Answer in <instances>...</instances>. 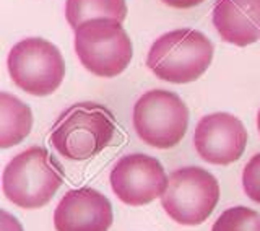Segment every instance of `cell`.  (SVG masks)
Listing matches in <instances>:
<instances>
[{
	"instance_id": "4fadbf2b",
	"label": "cell",
	"mask_w": 260,
	"mask_h": 231,
	"mask_svg": "<svg viewBox=\"0 0 260 231\" xmlns=\"http://www.w3.org/2000/svg\"><path fill=\"white\" fill-rule=\"evenodd\" d=\"M65 16L73 30L96 18H111L122 23L127 18V4L125 0H67Z\"/></svg>"
},
{
	"instance_id": "8fae6325",
	"label": "cell",
	"mask_w": 260,
	"mask_h": 231,
	"mask_svg": "<svg viewBox=\"0 0 260 231\" xmlns=\"http://www.w3.org/2000/svg\"><path fill=\"white\" fill-rule=\"evenodd\" d=\"M213 24L226 43L254 44L260 39V0H216Z\"/></svg>"
},
{
	"instance_id": "6da1fadb",
	"label": "cell",
	"mask_w": 260,
	"mask_h": 231,
	"mask_svg": "<svg viewBox=\"0 0 260 231\" xmlns=\"http://www.w3.org/2000/svg\"><path fill=\"white\" fill-rule=\"evenodd\" d=\"M114 114L96 103H77L65 109L49 135V142L63 158L83 161L94 158L116 135Z\"/></svg>"
},
{
	"instance_id": "2e32d148",
	"label": "cell",
	"mask_w": 260,
	"mask_h": 231,
	"mask_svg": "<svg viewBox=\"0 0 260 231\" xmlns=\"http://www.w3.org/2000/svg\"><path fill=\"white\" fill-rule=\"evenodd\" d=\"M2 231H23V228L13 215L2 210Z\"/></svg>"
},
{
	"instance_id": "ac0fdd59",
	"label": "cell",
	"mask_w": 260,
	"mask_h": 231,
	"mask_svg": "<svg viewBox=\"0 0 260 231\" xmlns=\"http://www.w3.org/2000/svg\"><path fill=\"white\" fill-rule=\"evenodd\" d=\"M257 129H258V134H260V109L257 112Z\"/></svg>"
},
{
	"instance_id": "52a82bcc",
	"label": "cell",
	"mask_w": 260,
	"mask_h": 231,
	"mask_svg": "<svg viewBox=\"0 0 260 231\" xmlns=\"http://www.w3.org/2000/svg\"><path fill=\"white\" fill-rule=\"evenodd\" d=\"M189 109L176 93L150 90L134 106V129L146 145L168 150L184 138Z\"/></svg>"
},
{
	"instance_id": "7a4b0ae2",
	"label": "cell",
	"mask_w": 260,
	"mask_h": 231,
	"mask_svg": "<svg viewBox=\"0 0 260 231\" xmlns=\"http://www.w3.org/2000/svg\"><path fill=\"white\" fill-rule=\"evenodd\" d=\"M63 183L62 164L43 147H29L8 161L2 189L20 209L35 210L47 205Z\"/></svg>"
},
{
	"instance_id": "5bb4252c",
	"label": "cell",
	"mask_w": 260,
	"mask_h": 231,
	"mask_svg": "<svg viewBox=\"0 0 260 231\" xmlns=\"http://www.w3.org/2000/svg\"><path fill=\"white\" fill-rule=\"evenodd\" d=\"M211 231H260V213L249 207H231L216 218Z\"/></svg>"
},
{
	"instance_id": "5b68a950",
	"label": "cell",
	"mask_w": 260,
	"mask_h": 231,
	"mask_svg": "<svg viewBox=\"0 0 260 231\" xmlns=\"http://www.w3.org/2000/svg\"><path fill=\"white\" fill-rule=\"evenodd\" d=\"M219 200L216 178L199 166H185L171 172L161 205L176 223L197 226L207 221Z\"/></svg>"
},
{
	"instance_id": "9a60e30c",
	"label": "cell",
	"mask_w": 260,
	"mask_h": 231,
	"mask_svg": "<svg viewBox=\"0 0 260 231\" xmlns=\"http://www.w3.org/2000/svg\"><path fill=\"white\" fill-rule=\"evenodd\" d=\"M242 187L250 200L260 204V153L254 155L242 171Z\"/></svg>"
},
{
	"instance_id": "277c9868",
	"label": "cell",
	"mask_w": 260,
	"mask_h": 231,
	"mask_svg": "<svg viewBox=\"0 0 260 231\" xmlns=\"http://www.w3.org/2000/svg\"><path fill=\"white\" fill-rule=\"evenodd\" d=\"M75 52L93 75L112 78L128 67L134 46L120 21L96 18L75 30Z\"/></svg>"
},
{
	"instance_id": "ba28073f",
	"label": "cell",
	"mask_w": 260,
	"mask_h": 231,
	"mask_svg": "<svg viewBox=\"0 0 260 231\" xmlns=\"http://www.w3.org/2000/svg\"><path fill=\"white\" fill-rule=\"evenodd\" d=\"M111 187L130 207H142L165 194L169 178L159 160L143 153L125 155L111 171Z\"/></svg>"
},
{
	"instance_id": "30bf717a",
	"label": "cell",
	"mask_w": 260,
	"mask_h": 231,
	"mask_svg": "<svg viewBox=\"0 0 260 231\" xmlns=\"http://www.w3.org/2000/svg\"><path fill=\"white\" fill-rule=\"evenodd\" d=\"M109 199L91 187L70 189L54 212L57 231H108L112 225Z\"/></svg>"
},
{
	"instance_id": "7c38bea8",
	"label": "cell",
	"mask_w": 260,
	"mask_h": 231,
	"mask_svg": "<svg viewBox=\"0 0 260 231\" xmlns=\"http://www.w3.org/2000/svg\"><path fill=\"white\" fill-rule=\"evenodd\" d=\"M32 127L31 108L20 98L0 93V147L10 148L21 143Z\"/></svg>"
},
{
	"instance_id": "e0dca14e",
	"label": "cell",
	"mask_w": 260,
	"mask_h": 231,
	"mask_svg": "<svg viewBox=\"0 0 260 231\" xmlns=\"http://www.w3.org/2000/svg\"><path fill=\"white\" fill-rule=\"evenodd\" d=\"M161 2L173 8H192L205 2V0H161Z\"/></svg>"
},
{
	"instance_id": "8992f818",
	"label": "cell",
	"mask_w": 260,
	"mask_h": 231,
	"mask_svg": "<svg viewBox=\"0 0 260 231\" xmlns=\"http://www.w3.org/2000/svg\"><path fill=\"white\" fill-rule=\"evenodd\" d=\"M13 83L32 96L52 95L65 77V62L51 41L26 38L16 43L7 59Z\"/></svg>"
},
{
	"instance_id": "3957f363",
	"label": "cell",
	"mask_w": 260,
	"mask_h": 231,
	"mask_svg": "<svg viewBox=\"0 0 260 231\" xmlns=\"http://www.w3.org/2000/svg\"><path fill=\"white\" fill-rule=\"evenodd\" d=\"M213 61V43L203 33L182 28L161 35L151 44L146 65L159 80L190 83L200 78Z\"/></svg>"
},
{
	"instance_id": "9c48e42d",
	"label": "cell",
	"mask_w": 260,
	"mask_h": 231,
	"mask_svg": "<svg viewBox=\"0 0 260 231\" xmlns=\"http://www.w3.org/2000/svg\"><path fill=\"white\" fill-rule=\"evenodd\" d=\"M193 145L199 156L207 163L228 166L238 161L247 145L244 124L230 112L203 115L195 127Z\"/></svg>"
}]
</instances>
